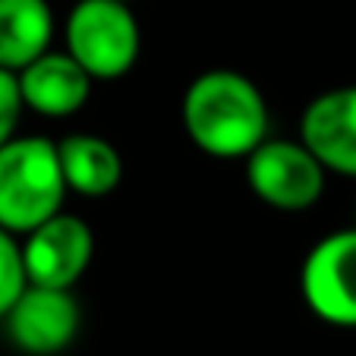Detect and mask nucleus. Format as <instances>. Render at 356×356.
<instances>
[{
  "instance_id": "obj_1",
  "label": "nucleus",
  "mask_w": 356,
  "mask_h": 356,
  "mask_svg": "<svg viewBox=\"0 0 356 356\" xmlns=\"http://www.w3.org/2000/svg\"><path fill=\"white\" fill-rule=\"evenodd\" d=\"M183 123L211 158H246L268 133V108L256 82L234 70H209L183 98Z\"/></svg>"
},
{
  "instance_id": "obj_2",
  "label": "nucleus",
  "mask_w": 356,
  "mask_h": 356,
  "mask_svg": "<svg viewBox=\"0 0 356 356\" xmlns=\"http://www.w3.org/2000/svg\"><path fill=\"white\" fill-rule=\"evenodd\" d=\"M67 183L57 161V142L44 136H13L0 145V227L29 234L57 215Z\"/></svg>"
},
{
  "instance_id": "obj_3",
  "label": "nucleus",
  "mask_w": 356,
  "mask_h": 356,
  "mask_svg": "<svg viewBox=\"0 0 356 356\" xmlns=\"http://www.w3.org/2000/svg\"><path fill=\"white\" fill-rule=\"evenodd\" d=\"M67 54L92 79H120L139 57V22L123 0H79L67 16Z\"/></svg>"
},
{
  "instance_id": "obj_4",
  "label": "nucleus",
  "mask_w": 356,
  "mask_h": 356,
  "mask_svg": "<svg viewBox=\"0 0 356 356\" xmlns=\"http://www.w3.org/2000/svg\"><path fill=\"white\" fill-rule=\"evenodd\" d=\"M249 189L277 211H306L325 193V168L302 142L262 139L246 155Z\"/></svg>"
},
{
  "instance_id": "obj_5",
  "label": "nucleus",
  "mask_w": 356,
  "mask_h": 356,
  "mask_svg": "<svg viewBox=\"0 0 356 356\" xmlns=\"http://www.w3.org/2000/svg\"><path fill=\"white\" fill-rule=\"evenodd\" d=\"M300 290L322 322L356 328V227L328 234L309 249Z\"/></svg>"
},
{
  "instance_id": "obj_6",
  "label": "nucleus",
  "mask_w": 356,
  "mask_h": 356,
  "mask_svg": "<svg viewBox=\"0 0 356 356\" xmlns=\"http://www.w3.org/2000/svg\"><path fill=\"white\" fill-rule=\"evenodd\" d=\"M92 252L95 240L88 224L76 215L57 211L26 234L22 265H26L29 284L73 290V284L86 275Z\"/></svg>"
},
{
  "instance_id": "obj_7",
  "label": "nucleus",
  "mask_w": 356,
  "mask_h": 356,
  "mask_svg": "<svg viewBox=\"0 0 356 356\" xmlns=\"http://www.w3.org/2000/svg\"><path fill=\"white\" fill-rule=\"evenodd\" d=\"M3 322H7L10 341L22 353L51 356L73 343V337L79 334L82 312L73 290L26 284L16 302L7 309Z\"/></svg>"
},
{
  "instance_id": "obj_8",
  "label": "nucleus",
  "mask_w": 356,
  "mask_h": 356,
  "mask_svg": "<svg viewBox=\"0 0 356 356\" xmlns=\"http://www.w3.org/2000/svg\"><path fill=\"white\" fill-rule=\"evenodd\" d=\"M300 142L325 170L356 177V86L331 88L312 98L302 111Z\"/></svg>"
},
{
  "instance_id": "obj_9",
  "label": "nucleus",
  "mask_w": 356,
  "mask_h": 356,
  "mask_svg": "<svg viewBox=\"0 0 356 356\" xmlns=\"http://www.w3.org/2000/svg\"><path fill=\"white\" fill-rule=\"evenodd\" d=\"M16 82H19L22 108L41 117H70L82 111L92 95V76L67 51H51V47L32 63H26L16 73Z\"/></svg>"
},
{
  "instance_id": "obj_10",
  "label": "nucleus",
  "mask_w": 356,
  "mask_h": 356,
  "mask_svg": "<svg viewBox=\"0 0 356 356\" xmlns=\"http://www.w3.org/2000/svg\"><path fill=\"white\" fill-rule=\"evenodd\" d=\"M57 161H60V174L67 183V193H79L88 199L108 195L117 189L123 177V161L117 155V148L101 136L76 133L57 142Z\"/></svg>"
},
{
  "instance_id": "obj_11",
  "label": "nucleus",
  "mask_w": 356,
  "mask_h": 356,
  "mask_svg": "<svg viewBox=\"0 0 356 356\" xmlns=\"http://www.w3.org/2000/svg\"><path fill=\"white\" fill-rule=\"evenodd\" d=\"M54 38V13L47 0H0V67L19 73L44 54Z\"/></svg>"
},
{
  "instance_id": "obj_12",
  "label": "nucleus",
  "mask_w": 356,
  "mask_h": 356,
  "mask_svg": "<svg viewBox=\"0 0 356 356\" xmlns=\"http://www.w3.org/2000/svg\"><path fill=\"white\" fill-rule=\"evenodd\" d=\"M29 284L26 265H22V246L16 243V234L0 227V318L7 316V309L22 293Z\"/></svg>"
},
{
  "instance_id": "obj_13",
  "label": "nucleus",
  "mask_w": 356,
  "mask_h": 356,
  "mask_svg": "<svg viewBox=\"0 0 356 356\" xmlns=\"http://www.w3.org/2000/svg\"><path fill=\"white\" fill-rule=\"evenodd\" d=\"M19 114H22V95H19L16 73H10V70L0 67V145L16 136Z\"/></svg>"
},
{
  "instance_id": "obj_14",
  "label": "nucleus",
  "mask_w": 356,
  "mask_h": 356,
  "mask_svg": "<svg viewBox=\"0 0 356 356\" xmlns=\"http://www.w3.org/2000/svg\"><path fill=\"white\" fill-rule=\"evenodd\" d=\"M123 3H129V0H123Z\"/></svg>"
}]
</instances>
